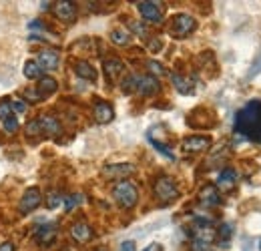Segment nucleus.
Wrapping results in <instances>:
<instances>
[{"label": "nucleus", "mask_w": 261, "mask_h": 251, "mask_svg": "<svg viewBox=\"0 0 261 251\" xmlns=\"http://www.w3.org/2000/svg\"><path fill=\"white\" fill-rule=\"evenodd\" d=\"M36 63L42 66V70H55L61 63V57L57 51H40Z\"/></svg>", "instance_id": "obj_15"}, {"label": "nucleus", "mask_w": 261, "mask_h": 251, "mask_svg": "<svg viewBox=\"0 0 261 251\" xmlns=\"http://www.w3.org/2000/svg\"><path fill=\"white\" fill-rule=\"evenodd\" d=\"M38 121H40L42 135H46V137H57L63 133V127L59 123V119H55L50 115H42V117H38Z\"/></svg>", "instance_id": "obj_13"}, {"label": "nucleus", "mask_w": 261, "mask_h": 251, "mask_svg": "<svg viewBox=\"0 0 261 251\" xmlns=\"http://www.w3.org/2000/svg\"><path fill=\"white\" fill-rule=\"evenodd\" d=\"M129 27L133 29V31H135V34H139V36H145V34H147V29H145L143 24H139L137 20H130Z\"/></svg>", "instance_id": "obj_35"}, {"label": "nucleus", "mask_w": 261, "mask_h": 251, "mask_svg": "<svg viewBox=\"0 0 261 251\" xmlns=\"http://www.w3.org/2000/svg\"><path fill=\"white\" fill-rule=\"evenodd\" d=\"M57 87H59V83L53 79V77H42L40 81H38V91H40V94L42 96H46V94H50V93H55L57 91Z\"/></svg>", "instance_id": "obj_20"}, {"label": "nucleus", "mask_w": 261, "mask_h": 251, "mask_svg": "<svg viewBox=\"0 0 261 251\" xmlns=\"http://www.w3.org/2000/svg\"><path fill=\"white\" fill-rule=\"evenodd\" d=\"M143 251H163V247H161L159 243H151L149 247H145V249H143Z\"/></svg>", "instance_id": "obj_38"}, {"label": "nucleus", "mask_w": 261, "mask_h": 251, "mask_svg": "<svg viewBox=\"0 0 261 251\" xmlns=\"http://www.w3.org/2000/svg\"><path fill=\"white\" fill-rule=\"evenodd\" d=\"M10 105H12V113H18V115H24L27 109H29V105H27L24 98H16V101H12Z\"/></svg>", "instance_id": "obj_30"}, {"label": "nucleus", "mask_w": 261, "mask_h": 251, "mask_svg": "<svg viewBox=\"0 0 261 251\" xmlns=\"http://www.w3.org/2000/svg\"><path fill=\"white\" fill-rule=\"evenodd\" d=\"M0 251H14V245H12L10 241H4V243L0 245Z\"/></svg>", "instance_id": "obj_37"}, {"label": "nucleus", "mask_w": 261, "mask_h": 251, "mask_svg": "<svg viewBox=\"0 0 261 251\" xmlns=\"http://www.w3.org/2000/svg\"><path fill=\"white\" fill-rule=\"evenodd\" d=\"M147 68L151 70V77H155V74H157V77H163L165 72H167L163 64L157 63V61H149V63H147Z\"/></svg>", "instance_id": "obj_28"}, {"label": "nucleus", "mask_w": 261, "mask_h": 251, "mask_svg": "<svg viewBox=\"0 0 261 251\" xmlns=\"http://www.w3.org/2000/svg\"><path fill=\"white\" fill-rule=\"evenodd\" d=\"M111 40L119 46H127L130 42V34L125 29H115V31H111Z\"/></svg>", "instance_id": "obj_22"}, {"label": "nucleus", "mask_w": 261, "mask_h": 251, "mask_svg": "<svg viewBox=\"0 0 261 251\" xmlns=\"http://www.w3.org/2000/svg\"><path fill=\"white\" fill-rule=\"evenodd\" d=\"M237 183V171L235 169H223L219 175H217V187L219 189H233Z\"/></svg>", "instance_id": "obj_19"}, {"label": "nucleus", "mask_w": 261, "mask_h": 251, "mask_svg": "<svg viewBox=\"0 0 261 251\" xmlns=\"http://www.w3.org/2000/svg\"><path fill=\"white\" fill-rule=\"evenodd\" d=\"M24 77L27 79H31V81H34V79H42V66L36 63V61H27L24 63Z\"/></svg>", "instance_id": "obj_21"}, {"label": "nucleus", "mask_w": 261, "mask_h": 251, "mask_svg": "<svg viewBox=\"0 0 261 251\" xmlns=\"http://www.w3.org/2000/svg\"><path fill=\"white\" fill-rule=\"evenodd\" d=\"M235 133L261 143V101H249L235 115Z\"/></svg>", "instance_id": "obj_1"}, {"label": "nucleus", "mask_w": 261, "mask_h": 251, "mask_svg": "<svg viewBox=\"0 0 261 251\" xmlns=\"http://www.w3.org/2000/svg\"><path fill=\"white\" fill-rule=\"evenodd\" d=\"M195 29H197V20L193 16H189V14H177V16H173V20H171L169 32H171L175 38H185V36H189Z\"/></svg>", "instance_id": "obj_4"}, {"label": "nucleus", "mask_w": 261, "mask_h": 251, "mask_svg": "<svg viewBox=\"0 0 261 251\" xmlns=\"http://www.w3.org/2000/svg\"><path fill=\"white\" fill-rule=\"evenodd\" d=\"M209 147H211V137L207 135H191V137H185L181 143V149L185 153H201V151H207Z\"/></svg>", "instance_id": "obj_5"}, {"label": "nucleus", "mask_w": 261, "mask_h": 251, "mask_svg": "<svg viewBox=\"0 0 261 251\" xmlns=\"http://www.w3.org/2000/svg\"><path fill=\"white\" fill-rule=\"evenodd\" d=\"M119 251H137V245H135V241H123Z\"/></svg>", "instance_id": "obj_36"}, {"label": "nucleus", "mask_w": 261, "mask_h": 251, "mask_svg": "<svg viewBox=\"0 0 261 251\" xmlns=\"http://www.w3.org/2000/svg\"><path fill=\"white\" fill-rule=\"evenodd\" d=\"M74 74L85 79V81H97V70L95 66L87 61H76L74 63Z\"/></svg>", "instance_id": "obj_18"}, {"label": "nucleus", "mask_w": 261, "mask_h": 251, "mask_svg": "<svg viewBox=\"0 0 261 251\" xmlns=\"http://www.w3.org/2000/svg\"><path fill=\"white\" fill-rule=\"evenodd\" d=\"M199 203L205 207H217L221 205V193L215 185H205L199 191Z\"/></svg>", "instance_id": "obj_10"}, {"label": "nucleus", "mask_w": 261, "mask_h": 251, "mask_svg": "<svg viewBox=\"0 0 261 251\" xmlns=\"http://www.w3.org/2000/svg\"><path fill=\"white\" fill-rule=\"evenodd\" d=\"M113 199L123 207V209H133L139 201V191L137 187L130 183V181H119L115 187H113Z\"/></svg>", "instance_id": "obj_2"}, {"label": "nucleus", "mask_w": 261, "mask_h": 251, "mask_svg": "<svg viewBox=\"0 0 261 251\" xmlns=\"http://www.w3.org/2000/svg\"><path fill=\"white\" fill-rule=\"evenodd\" d=\"M40 201H42L40 189L38 187L27 189L24 195H22V199H20V203H18V211H20V213H31V211H34V209L40 205Z\"/></svg>", "instance_id": "obj_6"}, {"label": "nucleus", "mask_w": 261, "mask_h": 251, "mask_svg": "<svg viewBox=\"0 0 261 251\" xmlns=\"http://www.w3.org/2000/svg\"><path fill=\"white\" fill-rule=\"evenodd\" d=\"M16 129H18V121H16L14 117H10V119L4 121V131H6V133H14Z\"/></svg>", "instance_id": "obj_34"}, {"label": "nucleus", "mask_w": 261, "mask_h": 251, "mask_svg": "<svg viewBox=\"0 0 261 251\" xmlns=\"http://www.w3.org/2000/svg\"><path fill=\"white\" fill-rule=\"evenodd\" d=\"M61 203H65V199H63L59 193H50L48 199H46V207H48V209H57Z\"/></svg>", "instance_id": "obj_31"}, {"label": "nucleus", "mask_w": 261, "mask_h": 251, "mask_svg": "<svg viewBox=\"0 0 261 251\" xmlns=\"http://www.w3.org/2000/svg\"><path fill=\"white\" fill-rule=\"evenodd\" d=\"M81 203H83V195H79V193H76V195H68L65 199V209L70 213V211H72L76 205H81Z\"/></svg>", "instance_id": "obj_27"}, {"label": "nucleus", "mask_w": 261, "mask_h": 251, "mask_svg": "<svg viewBox=\"0 0 261 251\" xmlns=\"http://www.w3.org/2000/svg\"><path fill=\"white\" fill-rule=\"evenodd\" d=\"M153 193L159 201L163 203H169V201H175L179 197V187L175 183L173 177H167V175H161L155 179V185H153Z\"/></svg>", "instance_id": "obj_3"}, {"label": "nucleus", "mask_w": 261, "mask_h": 251, "mask_svg": "<svg viewBox=\"0 0 261 251\" xmlns=\"http://www.w3.org/2000/svg\"><path fill=\"white\" fill-rule=\"evenodd\" d=\"M10 117H14V115H12V105H10V101L2 98V101H0V121L4 123V121L10 119Z\"/></svg>", "instance_id": "obj_26"}, {"label": "nucleus", "mask_w": 261, "mask_h": 251, "mask_svg": "<svg viewBox=\"0 0 261 251\" xmlns=\"http://www.w3.org/2000/svg\"><path fill=\"white\" fill-rule=\"evenodd\" d=\"M137 8H139L141 16L145 20H149V22H157L159 24L163 20V10H161L159 2H139Z\"/></svg>", "instance_id": "obj_7"}, {"label": "nucleus", "mask_w": 261, "mask_h": 251, "mask_svg": "<svg viewBox=\"0 0 261 251\" xmlns=\"http://www.w3.org/2000/svg\"><path fill=\"white\" fill-rule=\"evenodd\" d=\"M24 98H29V101H40V98H44L38 89H27L24 91Z\"/></svg>", "instance_id": "obj_33"}, {"label": "nucleus", "mask_w": 261, "mask_h": 251, "mask_svg": "<svg viewBox=\"0 0 261 251\" xmlns=\"http://www.w3.org/2000/svg\"><path fill=\"white\" fill-rule=\"evenodd\" d=\"M70 237L76 241V243H89L93 237H95V231L89 223L85 221H76L70 225Z\"/></svg>", "instance_id": "obj_8"}, {"label": "nucleus", "mask_w": 261, "mask_h": 251, "mask_svg": "<svg viewBox=\"0 0 261 251\" xmlns=\"http://www.w3.org/2000/svg\"><path fill=\"white\" fill-rule=\"evenodd\" d=\"M149 48H151V51H159V48H161V42H159V40H153V42H149Z\"/></svg>", "instance_id": "obj_39"}, {"label": "nucleus", "mask_w": 261, "mask_h": 251, "mask_svg": "<svg viewBox=\"0 0 261 251\" xmlns=\"http://www.w3.org/2000/svg\"><path fill=\"white\" fill-rule=\"evenodd\" d=\"M55 14L59 20L63 22H72L76 18V4L74 2H66V0H61L55 4Z\"/></svg>", "instance_id": "obj_12"}, {"label": "nucleus", "mask_w": 261, "mask_h": 251, "mask_svg": "<svg viewBox=\"0 0 261 251\" xmlns=\"http://www.w3.org/2000/svg\"><path fill=\"white\" fill-rule=\"evenodd\" d=\"M149 141H151V145H153V147H155V149H157V151H159L161 155H165L167 159H175V155L171 153V149H169L167 145H163V143H159V141H155V139H149Z\"/></svg>", "instance_id": "obj_29"}, {"label": "nucleus", "mask_w": 261, "mask_h": 251, "mask_svg": "<svg viewBox=\"0 0 261 251\" xmlns=\"http://www.w3.org/2000/svg\"><path fill=\"white\" fill-rule=\"evenodd\" d=\"M231 235H233V225H231V223H223V225L219 227V243L227 245Z\"/></svg>", "instance_id": "obj_24"}, {"label": "nucleus", "mask_w": 261, "mask_h": 251, "mask_svg": "<svg viewBox=\"0 0 261 251\" xmlns=\"http://www.w3.org/2000/svg\"><path fill=\"white\" fill-rule=\"evenodd\" d=\"M171 81H173V85H175V89L179 91V93H183V94H189L191 93V85L181 77V74H177V72H173L171 74Z\"/></svg>", "instance_id": "obj_23"}, {"label": "nucleus", "mask_w": 261, "mask_h": 251, "mask_svg": "<svg viewBox=\"0 0 261 251\" xmlns=\"http://www.w3.org/2000/svg\"><path fill=\"white\" fill-rule=\"evenodd\" d=\"M93 115H95L97 123H111V121L115 119V111H113V107H111L107 101H97V103H95Z\"/></svg>", "instance_id": "obj_14"}, {"label": "nucleus", "mask_w": 261, "mask_h": 251, "mask_svg": "<svg viewBox=\"0 0 261 251\" xmlns=\"http://www.w3.org/2000/svg\"><path fill=\"white\" fill-rule=\"evenodd\" d=\"M97 251H107V249H97Z\"/></svg>", "instance_id": "obj_40"}, {"label": "nucleus", "mask_w": 261, "mask_h": 251, "mask_svg": "<svg viewBox=\"0 0 261 251\" xmlns=\"http://www.w3.org/2000/svg\"><path fill=\"white\" fill-rule=\"evenodd\" d=\"M55 239H57V225L46 223V225L38 227V231H36V241H38L40 245H50Z\"/></svg>", "instance_id": "obj_16"}, {"label": "nucleus", "mask_w": 261, "mask_h": 251, "mask_svg": "<svg viewBox=\"0 0 261 251\" xmlns=\"http://www.w3.org/2000/svg\"><path fill=\"white\" fill-rule=\"evenodd\" d=\"M24 131H27V135H29V137H38V135H42V129H40V121H38V117L33 119V121H29L27 127H24Z\"/></svg>", "instance_id": "obj_25"}, {"label": "nucleus", "mask_w": 261, "mask_h": 251, "mask_svg": "<svg viewBox=\"0 0 261 251\" xmlns=\"http://www.w3.org/2000/svg\"><path fill=\"white\" fill-rule=\"evenodd\" d=\"M137 93L143 94V96H151V94L159 93V81L151 74L137 77Z\"/></svg>", "instance_id": "obj_11"}, {"label": "nucleus", "mask_w": 261, "mask_h": 251, "mask_svg": "<svg viewBox=\"0 0 261 251\" xmlns=\"http://www.w3.org/2000/svg\"><path fill=\"white\" fill-rule=\"evenodd\" d=\"M102 68H105L107 79L115 81V79H119L121 72L125 70V64H123V61H119V59H107V61L102 63Z\"/></svg>", "instance_id": "obj_17"}, {"label": "nucleus", "mask_w": 261, "mask_h": 251, "mask_svg": "<svg viewBox=\"0 0 261 251\" xmlns=\"http://www.w3.org/2000/svg\"><path fill=\"white\" fill-rule=\"evenodd\" d=\"M135 173V167L130 163H119V165H107L102 169V175L109 179H121L125 181V177H129Z\"/></svg>", "instance_id": "obj_9"}, {"label": "nucleus", "mask_w": 261, "mask_h": 251, "mask_svg": "<svg viewBox=\"0 0 261 251\" xmlns=\"http://www.w3.org/2000/svg\"><path fill=\"white\" fill-rule=\"evenodd\" d=\"M123 91L125 93H133V91H137V77L135 74H130V77H127L125 81H123Z\"/></svg>", "instance_id": "obj_32"}]
</instances>
